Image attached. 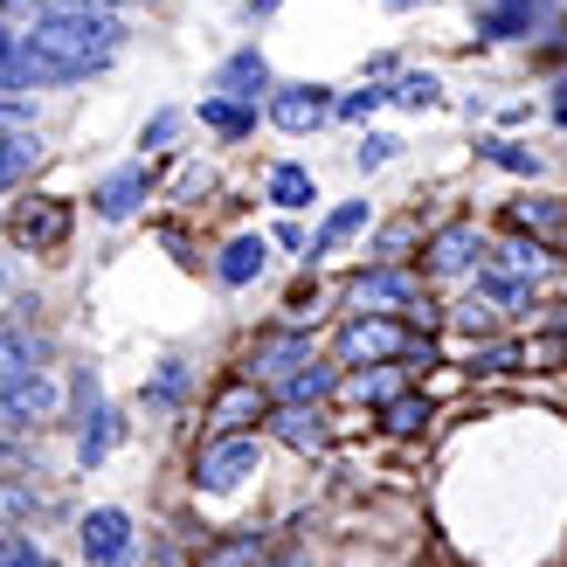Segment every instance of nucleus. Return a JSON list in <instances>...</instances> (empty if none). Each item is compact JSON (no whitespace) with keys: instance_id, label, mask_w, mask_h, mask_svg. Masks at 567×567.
<instances>
[{"instance_id":"1","label":"nucleus","mask_w":567,"mask_h":567,"mask_svg":"<svg viewBox=\"0 0 567 567\" xmlns=\"http://www.w3.org/2000/svg\"><path fill=\"white\" fill-rule=\"evenodd\" d=\"M28 42H35L42 55H55V63H70L76 83H83V76H97L111 55L125 49V21L104 14V8H83V0H76V8H49V14H35Z\"/></svg>"},{"instance_id":"2","label":"nucleus","mask_w":567,"mask_h":567,"mask_svg":"<svg viewBox=\"0 0 567 567\" xmlns=\"http://www.w3.org/2000/svg\"><path fill=\"white\" fill-rule=\"evenodd\" d=\"M347 305L353 311H374V319H415L422 332H436L443 326V311L422 298V277H409L402 264H374V270H360L347 284Z\"/></svg>"},{"instance_id":"3","label":"nucleus","mask_w":567,"mask_h":567,"mask_svg":"<svg viewBox=\"0 0 567 567\" xmlns=\"http://www.w3.org/2000/svg\"><path fill=\"white\" fill-rule=\"evenodd\" d=\"M55 83H76V70H70V63H55V55H42L28 35H14V28H0V97L55 91Z\"/></svg>"},{"instance_id":"4","label":"nucleus","mask_w":567,"mask_h":567,"mask_svg":"<svg viewBox=\"0 0 567 567\" xmlns=\"http://www.w3.org/2000/svg\"><path fill=\"white\" fill-rule=\"evenodd\" d=\"M257 464H264L257 436H215L202 457H194V485L202 492H236L243 477H257Z\"/></svg>"},{"instance_id":"5","label":"nucleus","mask_w":567,"mask_h":567,"mask_svg":"<svg viewBox=\"0 0 567 567\" xmlns=\"http://www.w3.org/2000/svg\"><path fill=\"white\" fill-rule=\"evenodd\" d=\"M111 443H118V415L104 409L97 374L83 367V374H76V464H104Z\"/></svg>"},{"instance_id":"6","label":"nucleus","mask_w":567,"mask_h":567,"mask_svg":"<svg viewBox=\"0 0 567 567\" xmlns=\"http://www.w3.org/2000/svg\"><path fill=\"white\" fill-rule=\"evenodd\" d=\"M76 540H83V560L91 567H125L132 560V519L118 505H97V513H83Z\"/></svg>"},{"instance_id":"7","label":"nucleus","mask_w":567,"mask_h":567,"mask_svg":"<svg viewBox=\"0 0 567 567\" xmlns=\"http://www.w3.org/2000/svg\"><path fill=\"white\" fill-rule=\"evenodd\" d=\"M305 360H311V339H305V332H264L257 347H249V367H243V374L264 381V388H284Z\"/></svg>"},{"instance_id":"8","label":"nucleus","mask_w":567,"mask_h":567,"mask_svg":"<svg viewBox=\"0 0 567 567\" xmlns=\"http://www.w3.org/2000/svg\"><path fill=\"white\" fill-rule=\"evenodd\" d=\"M270 436L284 450H298V457H319L332 443V415L319 402H284V409H270Z\"/></svg>"},{"instance_id":"9","label":"nucleus","mask_w":567,"mask_h":567,"mask_svg":"<svg viewBox=\"0 0 567 567\" xmlns=\"http://www.w3.org/2000/svg\"><path fill=\"white\" fill-rule=\"evenodd\" d=\"M8 236L21 249H55L70 236V202H49V194H28V202L8 215Z\"/></svg>"},{"instance_id":"10","label":"nucleus","mask_w":567,"mask_h":567,"mask_svg":"<svg viewBox=\"0 0 567 567\" xmlns=\"http://www.w3.org/2000/svg\"><path fill=\"white\" fill-rule=\"evenodd\" d=\"M243 422H270V394H264V381H249V374H236L229 388H215V402H208V430L215 436H236Z\"/></svg>"},{"instance_id":"11","label":"nucleus","mask_w":567,"mask_h":567,"mask_svg":"<svg viewBox=\"0 0 567 567\" xmlns=\"http://www.w3.org/2000/svg\"><path fill=\"white\" fill-rule=\"evenodd\" d=\"M409 353V339L394 332L388 319H374V311H360V319L339 332V360L347 367H367V360H402Z\"/></svg>"},{"instance_id":"12","label":"nucleus","mask_w":567,"mask_h":567,"mask_svg":"<svg viewBox=\"0 0 567 567\" xmlns=\"http://www.w3.org/2000/svg\"><path fill=\"white\" fill-rule=\"evenodd\" d=\"M477 257H485V236H477V221H450V229L430 236V277H471Z\"/></svg>"},{"instance_id":"13","label":"nucleus","mask_w":567,"mask_h":567,"mask_svg":"<svg viewBox=\"0 0 567 567\" xmlns=\"http://www.w3.org/2000/svg\"><path fill=\"white\" fill-rule=\"evenodd\" d=\"M332 111H339V104L319 91V83H284V91H270V118H277L284 132H319Z\"/></svg>"},{"instance_id":"14","label":"nucleus","mask_w":567,"mask_h":567,"mask_svg":"<svg viewBox=\"0 0 567 567\" xmlns=\"http://www.w3.org/2000/svg\"><path fill=\"white\" fill-rule=\"evenodd\" d=\"M215 91H221V97H243V104H257V97L270 91V63H264L257 49H236L229 63H221V76H215Z\"/></svg>"},{"instance_id":"15","label":"nucleus","mask_w":567,"mask_h":567,"mask_svg":"<svg viewBox=\"0 0 567 567\" xmlns=\"http://www.w3.org/2000/svg\"><path fill=\"white\" fill-rule=\"evenodd\" d=\"M55 402H63V394H55V381H49V374H28V381H14L8 394H0V415H8V422H49Z\"/></svg>"},{"instance_id":"16","label":"nucleus","mask_w":567,"mask_h":567,"mask_svg":"<svg viewBox=\"0 0 567 567\" xmlns=\"http://www.w3.org/2000/svg\"><path fill=\"white\" fill-rule=\"evenodd\" d=\"M146 194H153V174H146V166H125V174H111V181L91 194V202H97L104 221H125L138 202H146Z\"/></svg>"},{"instance_id":"17","label":"nucleus","mask_w":567,"mask_h":567,"mask_svg":"<svg viewBox=\"0 0 567 567\" xmlns=\"http://www.w3.org/2000/svg\"><path fill=\"white\" fill-rule=\"evenodd\" d=\"M264 264H270V243H264V236H236V243L215 257V277L229 284V291H243V284L264 277Z\"/></svg>"},{"instance_id":"18","label":"nucleus","mask_w":567,"mask_h":567,"mask_svg":"<svg viewBox=\"0 0 567 567\" xmlns=\"http://www.w3.org/2000/svg\"><path fill=\"white\" fill-rule=\"evenodd\" d=\"M533 21H540V0H492V8L477 14V35L513 42V35H533Z\"/></svg>"},{"instance_id":"19","label":"nucleus","mask_w":567,"mask_h":567,"mask_svg":"<svg viewBox=\"0 0 567 567\" xmlns=\"http://www.w3.org/2000/svg\"><path fill=\"white\" fill-rule=\"evenodd\" d=\"M42 138L35 132H8V138H0V187H21L28 174H35V166H42Z\"/></svg>"},{"instance_id":"20","label":"nucleus","mask_w":567,"mask_h":567,"mask_svg":"<svg viewBox=\"0 0 567 567\" xmlns=\"http://www.w3.org/2000/svg\"><path fill=\"white\" fill-rule=\"evenodd\" d=\"M202 125L208 132H221V138H249L257 132V104H243V97H202Z\"/></svg>"},{"instance_id":"21","label":"nucleus","mask_w":567,"mask_h":567,"mask_svg":"<svg viewBox=\"0 0 567 567\" xmlns=\"http://www.w3.org/2000/svg\"><path fill=\"white\" fill-rule=\"evenodd\" d=\"M402 381H409V360H388V367H374V374L360 367V374L347 381V394H353V402H374V409H388L394 394H402Z\"/></svg>"},{"instance_id":"22","label":"nucleus","mask_w":567,"mask_h":567,"mask_svg":"<svg viewBox=\"0 0 567 567\" xmlns=\"http://www.w3.org/2000/svg\"><path fill=\"white\" fill-rule=\"evenodd\" d=\"M360 229H367V202H347V208H332V215H326V229L305 243V257L319 264V257H332V249L347 243V236H360Z\"/></svg>"},{"instance_id":"23","label":"nucleus","mask_w":567,"mask_h":567,"mask_svg":"<svg viewBox=\"0 0 567 567\" xmlns=\"http://www.w3.org/2000/svg\"><path fill=\"white\" fill-rule=\"evenodd\" d=\"M270 202H277V208H311V202H319V181H311V166H298V159L270 166Z\"/></svg>"},{"instance_id":"24","label":"nucleus","mask_w":567,"mask_h":567,"mask_svg":"<svg viewBox=\"0 0 567 567\" xmlns=\"http://www.w3.org/2000/svg\"><path fill=\"white\" fill-rule=\"evenodd\" d=\"M264 554H270L264 533H236V540H215L194 567H264Z\"/></svg>"},{"instance_id":"25","label":"nucleus","mask_w":567,"mask_h":567,"mask_svg":"<svg viewBox=\"0 0 567 567\" xmlns=\"http://www.w3.org/2000/svg\"><path fill=\"white\" fill-rule=\"evenodd\" d=\"M28 374H42V353L28 347V332H0V394L14 381H28Z\"/></svg>"},{"instance_id":"26","label":"nucleus","mask_w":567,"mask_h":567,"mask_svg":"<svg viewBox=\"0 0 567 567\" xmlns=\"http://www.w3.org/2000/svg\"><path fill=\"white\" fill-rule=\"evenodd\" d=\"M513 229H519V236L554 243V236L567 229V208H560V202H513Z\"/></svg>"},{"instance_id":"27","label":"nucleus","mask_w":567,"mask_h":567,"mask_svg":"<svg viewBox=\"0 0 567 567\" xmlns=\"http://www.w3.org/2000/svg\"><path fill=\"white\" fill-rule=\"evenodd\" d=\"M498 270H513V277H526V284H540V277L554 270V257H547V243H540V236H533V243L519 236V243H505V249H498Z\"/></svg>"},{"instance_id":"28","label":"nucleus","mask_w":567,"mask_h":567,"mask_svg":"<svg viewBox=\"0 0 567 567\" xmlns=\"http://www.w3.org/2000/svg\"><path fill=\"white\" fill-rule=\"evenodd\" d=\"M332 388H339V367H319V360H305V367H298V374L284 381L277 394H284V402H326Z\"/></svg>"},{"instance_id":"29","label":"nucleus","mask_w":567,"mask_h":567,"mask_svg":"<svg viewBox=\"0 0 567 567\" xmlns=\"http://www.w3.org/2000/svg\"><path fill=\"white\" fill-rule=\"evenodd\" d=\"M477 298H492V305H505V311H519V305H533V284L513 277V270H477Z\"/></svg>"},{"instance_id":"30","label":"nucleus","mask_w":567,"mask_h":567,"mask_svg":"<svg viewBox=\"0 0 567 567\" xmlns=\"http://www.w3.org/2000/svg\"><path fill=\"white\" fill-rule=\"evenodd\" d=\"M422 422H430V402H422V394H394V402L381 409V430L388 436H415Z\"/></svg>"},{"instance_id":"31","label":"nucleus","mask_w":567,"mask_h":567,"mask_svg":"<svg viewBox=\"0 0 567 567\" xmlns=\"http://www.w3.org/2000/svg\"><path fill=\"white\" fill-rule=\"evenodd\" d=\"M477 153H485L492 166H505V174H526V181H533V174H540V166H547V159L533 153V146H513V138H485V146H477Z\"/></svg>"},{"instance_id":"32","label":"nucleus","mask_w":567,"mask_h":567,"mask_svg":"<svg viewBox=\"0 0 567 567\" xmlns=\"http://www.w3.org/2000/svg\"><path fill=\"white\" fill-rule=\"evenodd\" d=\"M519 360H526V347H513V339H492V347H471V374H513Z\"/></svg>"},{"instance_id":"33","label":"nucleus","mask_w":567,"mask_h":567,"mask_svg":"<svg viewBox=\"0 0 567 567\" xmlns=\"http://www.w3.org/2000/svg\"><path fill=\"white\" fill-rule=\"evenodd\" d=\"M415 236H422L415 221H388V229L374 236V257H381V264H402L409 249H415Z\"/></svg>"},{"instance_id":"34","label":"nucleus","mask_w":567,"mask_h":567,"mask_svg":"<svg viewBox=\"0 0 567 567\" xmlns=\"http://www.w3.org/2000/svg\"><path fill=\"white\" fill-rule=\"evenodd\" d=\"M450 326H457V332H471V339H492L498 311H492V298H471V305H457V311H450Z\"/></svg>"},{"instance_id":"35","label":"nucleus","mask_w":567,"mask_h":567,"mask_svg":"<svg viewBox=\"0 0 567 567\" xmlns=\"http://www.w3.org/2000/svg\"><path fill=\"white\" fill-rule=\"evenodd\" d=\"M187 388H194V374H187V367L174 360V367H159V381L146 388V402H153V409H174V402H181Z\"/></svg>"},{"instance_id":"36","label":"nucleus","mask_w":567,"mask_h":567,"mask_svg":"<svg viewBox=\"0 0 567 567\" xmlns=\"http://www.w3.org/2000/svg\"><path fill=\"white\" fill-rule=\"evenodd\" d=\"M381 104H394V91H381V83H367V91H353V97H339V118H353V125H367Z\"/></svg>"},{"instance_id":"37","label":"nucleus","mask_w":567,"mask_h":567,"mask_svg":"<svg viewBox=\"0 0 567 567\" xmlns=\"http://www.w3.org/2000/svg\"><path fill=\"white\" fill-rule=\"evenodd\" d=\"M394 146H402V138H388V132H367L360 146H353V159H360V174H374V166H388V159H394Z\"/></svg>"},{"instance_id":"38","label":"nucleus","mask_w":567,"mask_h":567,"mask_svg":"<svg viewBox=\"0 0 567 567\" xmlns=\"http://www.w3.org/2000/svg\"><path fill=\"white\" fill-rule=\"evenodd\" d=\"M436 97H443V83H436V76H402V83H394V104H409V111L436 104Z\"/></svg>"},{"instance_id":"39","label":"nucleus","mask_w":567,"mask_h":567,"mask_svg":"<svg viewBox=\"0 0 567 567\" xmlns=\"http://www.w3.org/2000/svg\"><path fill=\"white\" fill-rule=\"evenodd\" d=\"M0 567H42V547L28 533H0Z\"/></svg>"},{"instance_id":"40","label":"nucleus","mask_w":567,"mask_h":567,"mask_svg":"<svg viewBox=\"0 0 567 567\" xmlns=\"http://www.w3.org/2000/svg\"><path fill=\"white\" fill-rule=\"evenodd\" d=\"M174 132H181V111H159V118L146 125V153H159V146H174Z\"/></svg>"},{"instance_id":"41","label":"nucleus","mask_w":567,"mask_h":567,"mask_svg":"<svg viewBox=\"0 0 567 567\" xmlns=\"http://www.w3.org/2000/svg\"><path fill=\"white\" fill-rule=\"evenodd\" d=\"M0 513H8V519H21V513H35V498H28V492H14V485H0Z\"/></svg>"},{"instance_id":"42","label":"nucleus","mask_w":567,"mask_h":567,"mask_svg":"<svg viewBox=\"0 0 567 567\" xmlns=\"http://www.w3.org/2000/svg\"><path fill=\"white\" fill-rule=\"evenodd\" d=\"M0 125H21V104H8V97H0Z\"/></svg>"},{"instance_id":"43","label":"nucleus","mask_w":567,"mask_h":567,"mask_svg":"<svg viewBox=\"0 0 567 567\" xmlns=\"http://www.w3.org/2000/svg\"><path fill=\"white\" fill-rule=\"evenodd\" d=\"M560 125H567V91H560Z\"/></svg>"},{"instance_id":"44","label":"nucleus","mask_w":567,"mask_h":567,"mask_svg":"<svg viewBox=\"0 0 567 567\" xmlns=\"http://www.w3.org/2000/svg\"><path fill=\"white\" fill-rule=\"evenodd\" d=\"M388 8H415V0H388Z\"/></svg>"},{"instance_id":"45","label":"nucleus","mask_w":567,"mask_h":567,"mask_svg":"<svg viewBox=\"0 0 567 567\" xmlns=\"http://www.w3.org/2000/svg\"><path fill=\"white\" fill-rule=\"evenodd\" d=\"M83 8H104V0H83Z\"/></svg>"},{"instance_id":"46","label":"nucleus","mask_w":567,"mask_h":567,"mask_svg":"<svg viewBox=\"0 0 567 567\" xmlns=\"http://www.w3.org/2000/svg\"><path fill=\"white\" fill-rule=\"evenodd\" d=\"M0 284H8V270H0Z\"/></svg>"},{"instance_id":"47","label":"nucleus","mask_w":567,"mask_h":567,"mask_svg":"<svg viewBox=\"0 0 567 567\" xmlns=\"http://www.w3.org/2000/svg\"><path fill=\"white\" fill-rule=\"evenodd\" d=\"M284 567H298V560H284Z\"/></svg>"}]
</instances>
